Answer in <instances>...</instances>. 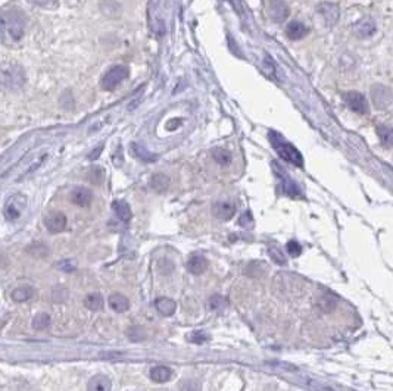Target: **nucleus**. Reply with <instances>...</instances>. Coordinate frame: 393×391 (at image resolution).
<instances>
[{
  "label": "nucleus",
  "mask_w": 393,
  "mask_h": 391,
  "mask_svg": "<svg viewBox=\"0 0 393 391\" xmlns=\"http://www.w3.org/2000/svg\"><path fill=\"white\" fill-rule=\"evenodd\" d=\"M50 325V316L47 313H39L37 316L32 319V328L34 329H46Z\"/></svg>",
  "instance_id": "nucleus-29"
},
{
  "label": "nucleus",
  "mask_w": 393,
  "mask_h": 391,
  "mask_svg": "<svg viewBox=\"0 0 393 391\" xmlns=\"http://www.w3.org/2000/svg\"><path fill=\"white\" fill-rule=\"evenodd\" d=\"M202 390V385L201 382L196 380H189L186 381L181 387V391H201Z\"/></svg>",
  "instance_id": "nucleus-35"
},
{
  "label": "nucleus",
  "mask_w": 393,
  "mask_h": 391,
  "mask_svg": "<svg viewBox=\"0 0 393 391\" xmlns=\"http://www.w3.org/2000/svg\"><path fill=\"white\" fill-rule=\"evenodd\" d=\"M155 306H156V309H158V312H159L160 315H164V316H171V315H174V312H175V309H177V303H175L174 300H171V299L160 297V299L156 300Z\"/></svg>",
  "instance_id": "nucleus-20"
},
{
  "label": "nucleus",
  "mask_w": 393,
  "mask_h": 391,
  "mask_svg": "<svg viewBox=\"0 0 393 391\" xmlns=\"http://www.w3.org/2000/svg\"><path fill=\"white\" fill-rule=\"evenodd\" d=\"M343 99H345V103L348 105V107L351 109L352 112L360 114V115H367L370 112L368 100L360 91H348L346 95L343 96Z\"/></svg>",
  "instance_id": "nucleus-6"
},
{
  "label": "nucleus",
  "mask_w": 393,
  "mask_h": 391,
  "mask_svg": "<svg viewBox=\"0 0 393 391\" xmlns=\"http://www.w3.org/2000/svg\"><path fill=\"white\" fill-rule=\"evenodd\" d=\"M212 212L218 219L228 221V219L233 218L234 213H236V204L231 201H217L213 204Z\"/></svg>",
  "instance_id": "nucleus-12"
},
{
  "label": "nucleus",
  "mask_w": 393,
  "mask_h": 391,
  "mask_svg": "<svg viewBox=\"0 0 393 391\" xmlns=\"http://www.w3.org/2000/svg\"><path fill=\"white\" fill-rule=\"evenodd\" d=\"M34 5H37V6H43V8H52L55 3H56V0H31Z\"/></svg>",
  "instance_id": "nucleus-37"
},
{
  "label": "nucleus",
  "mask_w": 393,
  "mask_h": 391,
  "mask_svg": "<svg viewBox=\"0 0 393 391\" xmlns=\"http://www.w3.org/2000/svg\"><path fill=\"white\" fill-rule=\"evenodd\" d=\"M273 170H274V174L281 181V185H283L284 193L289 194L290 197H299L300 196V190H299V187L296 185V182L289 177V174H287L286 171L283 170L277 162H273Z\"/></svg>",
  "instance_id": "nucleus-7"
},
{
  "label": "nucleus",
  "mask_w": 393,
  "mask_h": 391,
  "mask_svg": "<svg viewBox=\"0 0 393 391\" xmlns=\"http://www.w3.org/2000/svg\"><path fill=\"white\" fill-rule=\"evenodd\" d=\"M44 225H46L49 233H62L66 228V216L61 212H52L44 218Z\"/></svg>",
  "instance_id": "nucleus-11"
},
{
  "label": "nucleus",
  "mask_w": 393,
  "mask_h": 391,
  "mask_svg": "<svg viewBox=\"0 0 393 391\" xmlns=\"http://www.w3.org/2000/svg\"><path fill=\"white\" fill-rule=\"evenodd\" d=\"M286 250L287 253L290 254L292 257H298L299 254L302 253V246H300L298 241H295V240H290V241L286 244Z\"/></svg>",
  "instance_id": "nucleus-33"
},
{
  "label": "nucleus",
  "mask_w": 393,
  "mask_h": 391,
  "mask_svg": "<svg viewBox=\"0 0 393 391\" xmlns=\"http://www.w3.org/2000/svg\"><path fill=\"white\" fill-rule=\"evenodd\" d=\"M268 138H270L271 146L277 152V155L283 160H286V162L295 165V166H299V168L303 166V158H302L300 152L292 143H289L281 134H278L277 131H270Z\"/></svg>",
  "instance_id": "nucleus-2"
},
{
  "label": "nucleus",
  "mask_w": 393,
  "mask_h": 391,
  "mask_svg": "<svg viewBox=\"0 0 393 391\" xmlns=\"http://www.w3.org/2000/svg\"><path fill=\"white\" fill-rule=\"evenodd\" d=\"M266 13L274 22H284L290 13V9L284 0H270L266 5Z\"/></svg>",
  "instance_id": "nucleus-9"
},
{
  "label": "nucleus",
  "mask_w": 393,
  "mask_h": 391,
  "mask_svg": "<svg viewBox=\"0 0 393 391\" xmlns=\"http://www.w3.org/2000/svg\"><path fill=\"white\" fill-rule=\"evenodd\" d=\"M58 268H59V269H64V271H66V272H71V271H74L75 269V266L74 265H71L69 260H64L62 264L58 265Z\"/></svg>",
  "instance_id": "nucleus-38"
},
{
  "label": "nucleus",
  "mask_w": 393,
  "mask_h": 391,
  "mask_svg": "<svg viewBox=\"0 0 393 391\" xmlns=\"http://www.w3.org/2000/svg\"><path fill=\"white\" fill-rule=\"evenodd\" d=\"M32 296H34V288L30 286L18 287V288H15V290L12 291L11 294L12 300H13V302H18V303L27 302V300H30Z\"/></svg>",
  "instance_id": "nucleus-21"
},
{
  "label": "nucleus",
  "mask_w": 393,
  "mask_h": 391,
  "mask_svg": "<svg viewBox=\"0 0 393 391\" xmlns=\"http://www.w3.org/2000/svg\"><path fill=\"white\" fill-rule=\"evenodd\" d=\"M308 34V28L305 24L299 21H292L287 24L286 35L290 40H300Z\"/></svg>",
  "instance_id": "nucleus-16"
},
{
  "label": "nucleus",
  "mask_w": 393,
  "mask_h": 391,
  "mask_svg": "<svg viewBox=\"0 0 393 391\" xmlns=\"http://www.w3.org/2000/svg\"><path fill=\"white\" fill-rule=\"evenodd\" d=\"M71 200L77 206L85 208L93 200V193L85 187H75L74 190L71 191Z\"/></svg>",
  "instance_id": "nucleus-14"
},
{
  "label": "nucleus",
  "mask_w": 393,
  "mask_h": 391,
  "mask_svg": "<svg viewBox=\"0 0 393 391\" xmlns=\"http://www.w3.org/2000/svg\"><path fill=\"white\" fill-rule=\"evenodd\" d=\"M377 27H376V22L372 21L371 18H362L360 21L355 24L353 27V31L355 34L360 37V39H367V37H371L372 34L376 32Z\"/></svg>",
  "instance_id": "nucleus-13"
},
{
  "label": "nucleus",
  "mask_w": 393,
  "mask_h": 391,
  "mask_svg": "<svg viewBox=\"0 0 393 391\" xmlns=\"http://www.w3.org/2000/svg\"><path fill=\"white\" fill-rule=\"evenodd\" d=\"M212 158L217 163H220V165H223V166L228 165V163L231 162V159H233L231 158V153H230L228 150H225V148H221V147L213 148Z\"/></svg>",
  "instance_id": "nucleus-28"
},
{
  "label": "nucleus",
  "mask_w": 393,
  "mask_h": 391,
  "mask_svg": "<svg viewBox=\"0 0 393 391\" xmlns=\"http://www.w3.org/2000/svg\"><path fill=\"white\" fill-rule=\"evenodd\" d=\"M27 196H24L21 193L12 194L11 197L5 203L3 208V215L8 221H16L20 219L22 215V212L25 211L27 208Z\"/></svg>",
  "instance_id": "nucleus-4"
},
{
  "label": "nucleus",
  "mask_w": 393,
  "mask_h": 391,
  "mask_svg": "<svg viewBox=\"0 0 393 391\" xmlns=\"http://www.w3.org/2000/svg\"><path fill=\"white\" fill-rule=\"evenodd\" d=\"M112 209L115 212V215L118 216V219H121L122 222H128L131 219L133 213H131V208L127 201L124 200H115L112 203Z\"/></svg>",
  "instance_id": "nucleus-19"
},
{
  "label": "nucleus",
  "mask_w": 393,
  "mask_h": 391,
  "mask_svg": "<svg viewBox=\"0 0 393 391\" xmlns=\"http://www.w3.org/2000/svg\"><path fill=\"white\" fill-rule=\"evenodd\" d=\"M84 306L88 309V310H93V312H97L103 307V299L100 294H88V296L84 299Z\"/></svg>",
  "instance_id": "nucleus-26"
},
{
  "label": "nucleus",
  "mask_w": 393,
  "mask_h": 391,
  "mask_svg": "<svg viewBox=\"0 0 393 391\" xmlns=\"http://www.w3.org/2000/svg\"><path fill=\"white\" fill-rule=\"evenodd\" d=\"M187 340L194 344H203L209 340V336L205 331H193L190 336H187Z\"/></svg>",
  "instance_id": "nucleus-31"
},
{
  "label": "nucleus",
  "mask_w": 393,
  "mask_h": 391,
  "mask_svg": "<svg viewBox=\"0 0 393 391\" xmlns=\"http://www.w3.org/2000/svg\"><path fill=\"white\" fill-rule=\"evenodd\" d=\"M307 385H308L309 390H312V391H333L331 388H329V387H326L324 384H321V382H318V381H314V380H309L308 382H307Z\"/></svg>",
  "instance_id": "nucleus-36"
},
{
  "label": "nucleus",
  "mask_w": 393,
  "mask_h": 391,
  "mask_svg": "<svg viewBox=\"0 0 393 391\" xmlns=\"http://www.w3.org/2000/svg\"><path fill=\"white\" fill-rule=\"evenodd\" d=\"M371 99L377 109H386L393 102L392 90L386 85H374L371 88Z\"/></svg>",
  "instance_id": "nucleus-8"
},
{
  "label": "nucleus",
  "mask_w": 393,
  "mask_h": 391,
  "mask_svg": "<svg viewBox=\"0 0 393 391\" xmlns=\"http://www.w3.org/2000/svg\"><path fill=\"white\" fill-rule=\"evenodd\" d=\"M0 77H2L3 88L11 91L21 88L25 83V74L21 66H18L16 64H2Z\"/></svg>",
  "instance_id": "nucleus-3"
},
{
  "label": "nucleus",
  "mask_w": 393,
  "mask_h": 391,
  "mask_svg": "<svg viewBox=\"0 0 393 391\" xmlns=\"http://www.w3.org/2000/svg\"><path fill=\"white\" fill-rule=\"evenodd\" d=\"M317 12L323 16L324 22L329 25V27H333L336 22L339 21L340 11L339 6L336 3H331V2H323L317 6Z\"/></svg>",
  "instance_id": "nucleus-10"
},
{
  "label": "nucleus",
  "mask_w": 393,
  "mask_h": 391,
  "mask_svg": "<svg viewBox=\"0 0 393 391\" xmlns=\"http://www.w3.org/2000/svg\"><path fill=\"white\" fill-rule=\"evenodd\" d=\"M27 27V18L20 9H5L0 16V37L6 46L20 43Z\"/></svg>",
  "instance_id": "nucleus-1"
},
{
  "label": "nucleus",
  "mask_w": 393,
  "mask_h": 391,
  "mask_svg": "<svg viewBox=\"0 0 393 391\" xmlns=\"http://www.w3.org/2000/svg\"><path fill=\"white\" fill-rule=\"evenodd\" d=\"M128 75H130V71H128L127 66H124V65L112 66L106 74L103 75V78H102V88L106 90V91L115 90L118 85L127 78Z\"/></svg>",
  "instance_id": "nucleus-5"
},
{
  "label": "nucleus",
  "mask_w": 393,
  "mask_h": 391,
  "mask_svg": "<svg viewBox=\"0 0 393 391\" xmlns=\"http://www.w3.org/2000/svg\"><path fill=\"white\" fill-rule=\"evenodd\" d=\"M133 148V153H134V156L137 159H140L141 162H146V163H150V162H155L158 156L156 155H153V153H150L148 148L145 147V146H141V144H133L131 146Z\"/></svg>",
  "instance_id": "nucleus-22"
},
{
  "label": "nucleus",
  "mask_w": 393,
  "mask_h": 391,
  "mask_svg": "<svg viewBox=\"0 0 393 391\" xmlns=\"http://www.w3.org/2000/svg\"><path fill=\"white\" fill-rule=\"evenodd\" d=\"M150 187L158 193H164L170 187V178L165 174H155L150 178Z\"/></svg>",
  "instance_id": "nucleus-23"
},
{
  "label": "nucleus",
  "mask_w": 393,
  "mask_h": 391,
  "mask_svg": "<svg viewBox=\"0 0 393 391\" xmlns=\"http://www.w3.org/2000/svg\"><path fill=\"white\" fill-rule=\"evenodd\" d=\"M239 224H240V227H243V228H252L254 227V216H252V213L249 211H246L240 216V219H239Z\"/></svg>",
  "instance_id": "nucleus-34"
},
{
  "label": "nucleus",
  "mask_w": 393,
  "mask_h": 391,
  "mask_svg": "<svg viewBox=\"0 0 393 391\" xmlns=\"http://www.w3.org/2000/svg\"><path fill=\"white\" fill-rule=\"evenodd\" d=\"M108 303H109V306L112 310H115L118 313H122V312H127L128 309H130V302H128V299L126 296H122V294H112V296H109L108 299Z\"/></svg>",
  "instance_id": "nucleus-18"
},
{
  "label": "nucleus",
  "mask_w": 393,
  "mask_h": 391,
  "mask_svg": "<svg viewBox=\"0 0 393 391\" xmlns=\"http://www.w3.org/2000/svg\"><path fill=\"white\" fill-rule=\"evenodd\" d=\"M228 306V302H227V299H224L223 296H212L209 299V307L212 309V310H223L225 307Z\"/></svg>",
  "instance_id": "nucleus-30"
},
{
  "label": "nucleus",
  "mask_w": 393,
  "mask_h": 391,
  "mask_svg": "<svg viewBox=\"0 0 393 391\" xmlns=\"http://www.w3.org/2000/svg\"><path fill=\"white\" fill-rule=\"evenodd\" d=\"M150 378L155 382H167L171 378V369L167 366H155L150 369Z\"/></svg>",
  "instance_id": "nucleus-25"
},
{
  "label": "nucleus",
  "mask_w": 393,
  "mask_h": 391,
  "mask_svg": "<svg viewBox=\"0 0 393 391\" xmlns=\"http://www.w3.org/2000/svg\"><path fill=\"white\" fill-rule=\"evenodd\" d=\"M87 388H88V391H111L112 390V382L106 375H96L88 381Z\"/></svg>",
  "instance_id": "nucleus-17"
},
{
  "label": "nucleus",
  "mask_w": 393,
  "mask_h": 391,
  "mask_svg": "<svg viewBox=\"0 0 393 391\" xmlns=\"http://www.w3.org/2000/svg\"><path fill=\"white\" fill-rule=\"evenodd\" d=\"M268 253H270V257L273 259V262H276L277 265H286V256L283 254V252L280 250V249H277V247H270V250H268Z\"/></svg>",
  "instance_id": "nucleus-32"
},
{
  "label": "nucleus",
  "mask_w": 393,
  "mask_h": 391,
  "mask_svg": "<svg viewBox=\"0 0 393 391\" xmlns=\"http://www.w3.org/2000/svg\"><path fill=\"white\" fill-rule=\"evenodd\" d=\"M337 305V297L333 294H323L318 299V306L323 312H331Z\"/></svg>",
  "instance_id": "nucleus-27"
},
{
  "label": "nucleus",
  "mask_w": 393,
  "mask_h": 391,
  "mask_svg": "<svg viewBox=\"0 0 393 391\" xmlns=\"http://www.w3.org/2000/svg\"><path fill=\"white\" fill-rule=\"evenodd\" d=\"M377 134H379V138H380V143H382L384 147H392L393 146V128L387 127V125H379L377 127Z\"/></svg>",
  "instance_id": "nucleus-24"
},
{
  "label": "nucleus",
  "mask_w": 393,
  "mask_h": 391,
  "mask_svg": "<svg viewBox=\"0 0 393 391\" xmlns=\"http://www.w3.org/2000/svg\"><path fill=\"white\" fill-rule=\"evenodd\" d=\"M187 269L193 275H201L208 269V260L202 254H193L187 260Z\"/></svg>",
  "instance_id": "nucleus-15"
}]
</instances>
